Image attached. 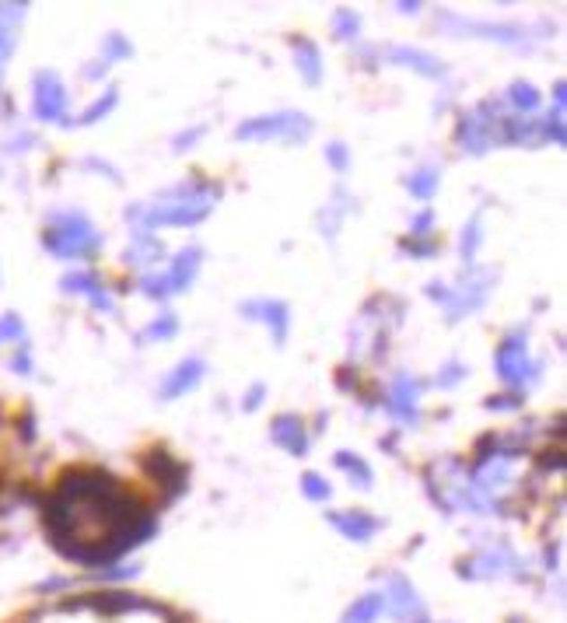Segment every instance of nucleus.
Listing matches in <instances>:
<instances>
[{
	"label": "nucleus",
	"mask_w": 567,
	"mask_h": 623,
	"mask_svg": "<svg viewBox=\"0 0 567 623\" xmlns=\"http://www.w3.org/2000/svg\"><path fill=\"white\" fill-rule=\"evenodd\" d=\"M294 60H298V71L305 74V81L309 84H316L322 77V60H319V49L312 46V42H305V39H298L294 42Z\"/></svg>",
	"instance_id": "2eb2a0df"
},
{
	"label": "nucleus",
	"mask_w": 567,
	"mask_h": 623,
	"mask_svg": "<svg viewBox=\"0 0 567 623\" xmlns=\"http://www.w3.org/2000/svg\"><path fill=\"white\" fill-rule=\"evenodd\" d=\"M511 106H519V109H536V106H539L536 88L526 84V81H515V84H511Z\"/></svg>",
	"instance_id": "412c9836"
},
{
	"label": "nucleus",
	"mask_w": 567,
	"mask_h": 623,
	"mask_svg": "<svg viewBox=\"0 0 567 623\" xmlns=\"http://www.w3.org/2000/svg\"><path fill=\"white\" fill-rule=\"evenodd\" d=\"M392 60H399V64H414L421 74H427V77H438L441 74V64L434 60V56H427V53H417V49H392Z\"/></svg>",
	"instance_id": "a211bd4d"
},
{
	"label": "nucleus",
	"mask_w": 567,
	"mask_h": 623,
	"mask_svg": "<svg viewBox=\"0 0 567 623\" xmlns=\"http://www.w3.org/2000/svg\"><path fill=\"white\" fill-rule=\"evenodd\" d=\"M329 161H333L336 169H344V165H347V154H344V147H340V144L329 147Z\"/></svg>",
	"instance_id": "cd10ccee"
},
{
	"label": "nucleus",
	"mask_w": 567,
	"mask_h": 623,
	"mask_svg": "<svg viewBox=\"0 0 567 623\" xmlns=\"http://www.w3.org/2000/svg\"><path fill=\"white\" fill-rule=\"evenodd\" d=\"M329 522L347 536V540H354V543H364V540H371L375 536V529H379V522L371 518V515L364 512H333L329 515Z\"/></svg>",
	"instance_id": "1a4fd4ad"
},
{
	"label": "nucleus",
	"mask_w": 567,
	"mask_h": 623,
	"mask_svg": "<svg viewBox=\"0 0 567 623\" xmlns=\"http://www.w3.org/2000/svg\"><path fill=\"white\" fill-rule=\"evenodd\" d=\"M497 371H501V378L508 385H522L532 371H536V365H532L529 354H526V343L519 336H511L508 343H501V350H497Z\"/></svg>",
	"instance_id": "423d86ee"
},
{
	"label": "nucleus",
	"mask_w": 567,
	"mask_h": 623,
	"mask_svg": "<svg viewBox=\"0 0 567 623\" xmlns=\"http://www.w3.org/2000/svg\"><path fill=\"white\" fill-rule=\"evenodd\" d=\"M386 610V595H364L344 613V623H375Z\"/></svg>",
	"instance_id": "dca6fc26"
},
{
	"label": "nucleus",
	"mask_w": 567,
	"mask_h": 623,
	"mask_svg": "<svg viewBox=\"0 0 567 623\" xmlns=\"http://www.w3.org/2000/svg\"><path fill=\"white\" fill-rule=\"evenodd\" d=\"M14 336H22V323L14 316H4L0 319V340H14Z\"/></svg>",
	"instance_id": "a878e982"
},
{
	"label": "nucleus",
	"mask_w": 567,
	"mask_h": 623,
	"mask_svg": "<svg viewBox=\"0 0 567 623\" xmlns=\"http://www.w3.org/2000/svg\"><path fill=\"white\" fill-rule=\"evenodd\" d=\"M309 119L298 112H281V116H263V119H249L235 130L239 141H263V137H309Z\"/></svg>",
	"instance_id": "20e7f679"
},
{
	"label": "nucleus",
	"mask_w": 567,
	"mask_h": 623,
	"mask_svg": "<svg viewBox=\"0 0 567 623\" xmlns=\"http://www.w3.org/2000/svg\"><path fill=\"white\" fill-rule=\"evenodd\" d=\"M336 466L347 470L351 477L361 483V487H371V470L361 463V455H351V452H336Z\"/></svg>",
	"instance_id": "6ab92c4d"
},
{
	"label": "nucleus",
	"mask_w": 567,
	"mask_h": 623,
	"mask_svg": "<svg viewBox=\"0 0 567 623\" xmlns=\"http://www.w3.org/2000/svg\"><path fill=\"white\" fill-rule=\"evenodd\" d=\"M196 270H200V249H186V253H179L176 256V263H172L169 273H161V277H144V291L151 294V298H169V294H176V291H186V288L193 284Z\"/></svg>",
	"instance_id": "39448f33"
},
{
	"label": "nucleus",
	"mask_w": 567,
	"mask_h": 623,
	"mask_svg": "<svg viewBox=\"0 0 567 623\" xmlns=\"http://www.w3.org/2000/svg\"><path fill=\"white\" fill-rule=\"evenodd\" d=\"M151 473L165 480V483H169V490H179V487H182V477H186V470H182L179 463H172L169 455H161V452H158V455H151Z\"/></svg>",
	"instance_id": "f3484780"
},
{
	"label": "nucleus",
	"mask_w": 567,
	"mask_h": 623,
	"mask_svg": "<svg viewBox=\"0 0 567 623\" xmlns=\"http://www.w3.org/2000/svg\"><path fill=\"white\" fill-rule=\"evenodd\" d=\"M546 134L554 137V144H564V116L554 112V119H546Z\"/></svg>",
	"instance_id": "393cba45"
},
{
	"label": "nucleus",
	"mask_w": 567,
	"mask_h": 623,
	"mask_svg": "<svg viewBox=\"0 0 567 623\" xmlns=\"http://www.w3.org/2000/svg\"><path fill=\"white\" fill-rule=\"evenodd\" d=\"M270 435H274V441H277L281 448H287L291 455H301V452L309 448L305 424H301L294 413H284V417H277V420H274V428H270Z\"/></svg>",
	"instance_id": "6e6552de"
},
{
	"label": "nucleus",
	"mask_w": 567,
	"mask_h": 623,
	"mask_svg": "<svg viewBox=\"0 0 567 623\" xmlns=\"http://www.w3.org/2000/svg\"><path fill=\"white\" fill-rule=\"evenodd\" d=\"M46 525L60 550L74 560H112L154 532L151 515L137 508L106 473H71L46 505Z\"/></svg>",
	"instance_id": "f257e3e1"
},
{
	"label": "nucleus",
	"mask_w": 567,
	"mask_h": 623,
	"mask_svg": "<svg viewBox=\"0 0 567 623\" xmlns=\"http://www.w3.org/2000/svg\"><path fill=\"white\" fill-rule=\"evenodd\" d=\"M301 490H305V498H312V501H326V498H329V483H326L319 473H305V477H301Z\"/></svg>",
	"instance_id": "4be33fe9"
},
{
	"label": "nucleus",
	"mask_w": 567,
	"mask_h": 623,
	"mask_svg": "<svg viewBox=\"0 0 567 623\" xmlns=\"http://www.w3.org/2000/svg\"><path fill=\"white\" fill-rule=\"evenodd\" d=\"M200 375H204V365H200V361H182V365L165 378L161 396H165V400H176V396H182L186 389H193V385L200 382Z\"/></svg>",
	"instance_id": "9b49d317"
},
{
	"label": "nucleus",
	"mask_w": 567,
	"mask_h": 623,
	"mask_svg": "<svg viewBox=\"0 0 567 623\" xmlns=\"http://www.w3.org/2000/svg\"><path fill=\"white\" fill-rule=\"evenodd\" d=\"M67 106V91L57 74H39L36 77V116L39 119H60Z\"/></svg>",
	"instance_id": "0eeeda50"
},
{
	"label": "nucleus",
	"mask_w": 567,
	"mask_h": 623,
	"mask_svg": "<svg viewBox=\"0 0 567 623\" xmlns=\"http://www.w3.org/2000/svg\"><path fill=\"white\" fill-rule=\"evenodd\" d=\"M389 610L399 620H410V617H421V602H417V592L406 578H392L389 585Z\"/></svg>",
	"instance_id": "9d476101"
},
{
	"label": "nucleus",
	"mask_w": 567,
	"mask_h": 623,
	"mask_svg": "<svg viewBox=\"0 0 567 623\" xmlns=\"http://www.w3.org/2000/svg\"><path fill=\"white\" fill-rule=\"evenodd\" d=\"M112 106H116V91H109L106 99H99V102H95L92 109L81 116V123H95V119H99V116H106V112L112 109Z\"/></svg>",
	"instance_id": "b1692460"
},
{
	"label": "nucleus",
	"mask_w": 567,
	"mask_h": 623,
	"mask_svg": "<svg viewBox=\"0 0 567 623\" xmlns=\"http://www.w3.org/2000/svg\"><path fill=\"white\" fill-rule=\"evenodd\" d=\"M414 400H417V382L399 375L396 385H392V410L403 417V420H414Z\"/></svg>",
	"instance_id": "4468645a"
},
{
	"label": "nucleus",
	"mask_w": 567,
	"mask_h": 623,
	"mask_svg": "<svg viewBox=\"0 0 567 623\" xmlns=\"http://www.w3.org/2000/svg\"><path fill=\"white\" fill-rule=\"evenodd\" d=\"M46 249L64 259L88 256V253L99 249V235H95V228L81 218V214H64V218H57V224L46 231Z\"/></svg>",
	"instance_id": "7ed1b4c3"
},
{
	"label": "nucleus",
	"mask_w": 567,
	"mask_h": 623,
	"mask_svg": "<svg viewBox=\"0 0 567 623\" xmlns=\"http://www.w3.org/2000/svg\"><path fill=\"white\" fill-rule=\"evenodd\" d=\"M242 316H263V323L274 326L277 340H284V333H287V308L281 301H249L242 305Z\"/></svg>",
	"instance_id": "f8f14e48"
},
{
	"label": "nucleus",
	"mask_w": 567,
	"mask_h": 623,
	"mask_svg": "<svg viewBox=\"0 0 567 623\" xmlns=\"http://www.w3.org/2000/svg\"><path fill=\"white\" fill-rule=\"evenodd\" d=\"M336 32H340V36H347V32H357V18L351 14V11L336 14Z\"/></svg>",
	"instance_id": "bb28decb"
},
{
	"label": "nucleus",
	"mask_w": 567,
	"mask_h": 623,
	"mask_svg": "<svg viewBox=\"0 0 567 623\" xmlns=\"http://www.w3.org/2000/svg\"><path fill=\"white\" fill-rule=\"evenodd\" d=\"M109 53H112V56H126V53H130V46L112 36V39H109Z\"/></svg>",
	"instance_id": "c85d7f7f"
},
{
	"label": "nucleus",
	"mask_w": 567,
	"mask_h": 623,
	"mask_svg": "<svg viewBox=\"0 0 567 623\" xmlns=\"http://www.w3.org/2000/svg\"><path fill=\"white\" fill-rule=\"evenodd\" d=\"M172 333H176V319H172V316H165L161 323H154V326H147V330H144L141 340H169Z\"/></svg>",
	"instance_id": "5701e85b"
},
{
	"label": "nucleus",
	"mask_w": 567,
	"mask_h": 623,
	"mask_svg": "<svg viewBox=\"0 0 567 623\" xmlns=\"http://www.w3.org/2000/svg\"><path fill=\"white\" fill-rule=\"evenodd\" d=\"M214 200H217V193H211V189H176L144 211V224L147 228H154V224H196L211 214Z\"/></svg>",
	"instance_id": "f03ea898"
},
{
	"label": "nucleus",
	"mask_w": 567,
	"mask_h": 623,
	"mask_svg": "<svg viewBox=\"0 0 567 623\" xmlns=\"http://www.w3.org/2000/svg\"><path fill=\"white\" fill-rule=\"evenodd\" d=\"M64 288H67V291L84 294V298H92V305H95V308H112L106 288H102V284H99L92 273H71V277H64Z\"/></svg>",
	"instance_id": "ddd939ff"
},
{
	"label": "nucleus",
	"mask_w": 567,
	"mask_h": 623,
	"mask_svg": "<svg viewBox=\"0 0 567 623\" xmlns=\"http://www.w3.org/2000/svg\"><path fill=\"white\" fill-rule=\"evenodd\" d=\"M259 396H263V385H256V389L249 393V400H246L249 410H256V406H259Z\"/></svg>",
	"instance_id": "c756f323"
},
{
	"label": "nucleus",
	"mask_w": 567,
	"mask_h": 623,
	"mask_svg": "<svg viewBox=\"0 0 567 623\" xmlns=\"http://www.w3.org/2000/svg\"><path fill=\"white\" fill-rule=\"evenodd\" d=\"M434 189H438V172H434V169H424V172H417V176L410 179V193L421 196V200L434 196Z\"/></svg>",
	"instance_id": "aec40b11"
},
{
	"label": "nucleus",
	"mask_w": 567,
	"mask_h": 623,
	"mask_svg": "<svg viewBox=\"0 0 567 623\" xmlns=\"http://www.w3.org/2000/svg\"><path fill=\"white\" fill-rule=\"evenodd\" d=\"M7 49H11V39H7V32L0 29V64H4V56H7Z\"/></svg>",
	"instance_id": "7c9ffc66"
}]
</instances>
